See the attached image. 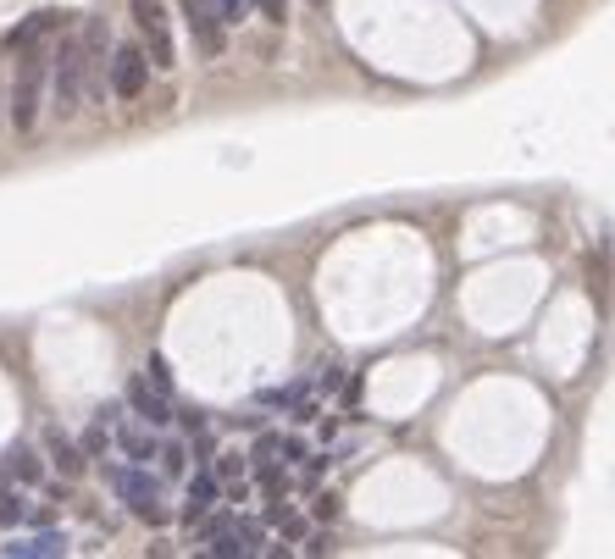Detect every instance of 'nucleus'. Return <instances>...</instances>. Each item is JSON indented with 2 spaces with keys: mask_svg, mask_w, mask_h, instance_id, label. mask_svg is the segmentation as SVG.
<instances>
[{
  "mask_svg": "<svg viewBox=\"0 0 615 559\" xmlns=\"http://www.w3.org/2000/svg\"><path fill=\"white\" fill-rule=\"evenodd\" d=\"M45 61H50V50L45 45H28V50H17V84H12V128L17 133H28L39 122V84H45Z\"/></svg>",
  "mask_w": 615,
  "mask_h": 559,
  "instance_id": "obj_1",
  "label": "nucleus"
},
{
  "mask_svg": "<svg viewBox=\"0 0 615 559\" xmlns=\"http://www.w3.org/2000/svg\"><path fill=\"white\" fill-rule=\"evenodd\" d=\"M56 61H45L50 67V106H56V117H73L78 106H84V67H78V34L61 39L56 50H50Z\"/></svg>",
  "mask_w": 615,
  "mask_h": 559,
  "instance_id": "obj_2",
  "label": "nucleus"
},
{
  "mask_svg": "<svg viewBox=\"0 0 615 559\" xmlns=\"http://www.w3.org/2000/svg\"><path fill=\"white\" fill-rule=\"evenodd\" d=\"M106 45H111L106 17H84V28H78V67H84L89 95H106Z\"/></svg>",
  "mask_w": 615,
  "mask_h": 559,
  "instance_id": "obj_3",
  "label": "nucleus"
},
{
  "mask_svg": "<svg viewBox=\"0 0 615 559\" xmlns=\"http://www.w3.org/2000/svg\"><path fill=\"white\" fill-rule=\"evenodd\" d=\"M117 493L128 499V510L139 515V521H150V526L167 521V504H161V482H156V476H145V471H117Z\"/></svg>",
  "mask_w": 615,
  "mask_h": 559,
  "instance_id": "obj_4",
  "label": "nucleus"
},
{
  "mask_svg": "<svg viewBox=\"0 0 615 559\" xmlns=\"http://www.w3.org/2000/svg\"><path fill=\"white\" fill-rule=\"evenodd\" d=\"M133 23H139V34L150 39V56L145 61L167 72L178 56H172V34H167V12H161V0H133Z\"/></svg>",
  "mask_w": 615,
  "mask_h": 559,
  "instance_id": "obj_5",
  "label": "nucleus"
},
{
  "mask_svg": "<svg viewBox=\"0 0 615 559\" xmlns=\"http://www.w3.org/2000/svg\"><path fill=\"white\" fill-rule=\"evenodd\" d=\"M178 6H183V23H189V34H194V50H200L205 61H211V56H222L228 34H222L217 6H211V0H178Z\"/></svg>",
  "mask_w": 615,
  "mask_h": 559,
  "instance_id": "obj_6",
  "label": "nucleus"
},
{
  "mask_svg": "<svg viewBox=\"0 0 615 559\" xmlns=\"http://www.w3.org/2000/svg\"><path fill=\"white\" fill-rule=\"evenodd\" d=\"M205 543H211V554L217 559H250L255 548H261V532H255L250 521H233V515H222V521H211V532H205Z\"/></svg>",
  "mask_w": 615,
  "mask_h": 559,
  "instance_id": "obj_7",
  "label": "nucleus"
},
{
  "mask_svg": "<svg viewBox=\"0 0 615 559\" xmlns=\"http://www.w3.org/2000/svg\"><path fill=\"white\" fill-rule=\"evenodd\" d=\"M145 72H150L145 50H139V45H122L117 56H111V95H117V100H133L139 89H145Z\"/></svg>",
  "mask_w": 615,
  "mask_h": 559,
  "instance_id": "obj_8",
  "label": "nucleus"
},
{
  "mask_svg": "<svg viewBox=\"0 0 615 559\" xmlns=\"http://www.w3.org/2000/svg\"><path fill=\"white\" fill-rule=\"evenodd\" d=\"M128 399H133V410H139V421H167L172 416V388H167V382L133 377L128 382Z\"/></svg>",
  "mask_w": 615,
  "mask_h": 559,
  "instance_id": "obj_9",
  "label": "nucleus"
},
{
  "mask_svg": "<svg viewBox=\"0 0 615 559\" xmlns=\"http://www.w3.org/2000/svg\"><path fill=\"white\" fill-rule=\"evenodd\" d=\"M0 554H12V559H56V554H67V537L39 532V537H28V543H0Z\"/></svg>",
  "mask_w": 615,
  "mask_h": 559,
  "instance_id": "obj_10",
  "label": "nucleus"
},
{
  "mask_svg": "<svg viewBox=\"0 0 615 559\" xmlns=\"http://www.w3.org/2000/svg\"><path fill=\"white\" fill-rule=\"evenodd\" d=\"M61 28V12H34L28 23H17V34H12V56L17 50H28V45H45L50 34Z\"/></svg>",
  "mask_w": 615,
  "mask_h": 559,
  "instance_id": "obj_11",
  "label": "nucleus"
},
{
  "mask_svg": "<svg viewBox=\"0 0 615 559\" xmlns=\"http://www.w3.org/2000/svg\"><path fill=\"white\" fill-rule=\"evenodd\" d=\"M217 504V476L211 471H194V482H189V504H183V515H189V526L200 521L205 510Z\"/></svg>",
  "mask_w": 615,
  "mask_h": 559,
  "instance_id": "obj_12",
  "label": "nucleus"
},
{
  "mask_svg": "<svg viewBox=\"0 0 615 559\" xmlns=\"http://www.w3.org/2000/svg\"><path fill=\"white\" fill-rule=\"evenodd\" d=\"M12 476L17 482H39V460L28 449H12Z\"/></svg>",
  "mask_w": 615,
  "mask_h": 559,
  "instance_id": "obj_13",
  "label": "nucleus"
},
{
  "mask_svg": "<svg viewBox=\"0 0 615 559\" xmlns=\"http://www.w3.org/2000/svg\"><path fill=\"white\" fill-rule=\"evenodd\" d=\"M211 6H217V17H222V28L228 23H239L244 12H250V0H211Z\"/></svg>",
  "mask_w": 615,
  "mask_h": 559,
  "instance_id": "obj_14",
  "label": "nucleus"
},
{
  "mask_svg": "<svg viewBox=\"0 0 615 559\" xmlns=\"http://www.w3.org/2000/svg\"><path fill=\"white\" fill-rule=\"evenodd\" d=\"M250 6L261 17H272V23H283V17H289V0H250Z\"/></svg>",
  "mask_w": 615,
  "mask_h": 559,
  "instance_id": "obj_15",
  "label": "nucleus"
},
{
  "mask_svg": "<svg viewBox=\"0 0 615 559\" xmlns=\"http://www.w3.org/2000/svg\"><path fill=\"white\" fill-rule=\"evenodd\" d=\"M56 465H61V471H67V476H73V471H78V465H84V460H78V454H73V449H67V443L56 438Z\"/></svg>",
  "mask_w": 615,
  "mask_h": 559,
  "instance_id": "obj_16",
  "label": "nucleus"
}]
</instances>
